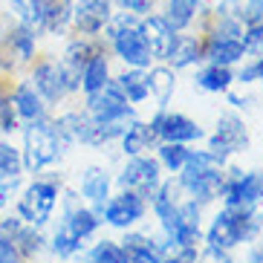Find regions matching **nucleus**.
Here are the masks:
<instances>
[{
    "label": "nucleus",
    "instance_id": "9d476101",
    "mask_svg": "<svg viewBox=\"0 0 263 263\" xmlns=\"http://www.w3.org/2000/svg\"><path fill=\"white\" fill-rule=\"evenodd\" d=\"M220 197L226 205H255L263 200V174H243V171H232L223 179Z\"/></svg>",
    "mask_w": 263,
    "mask_h": 263
},
{
    "label": "nucleus",
    "instance_id": "39448f33",
    "mask_svg": "<svg viewBox=\"0 0 263 263\" xmlns=\"http://www.w3.org/2000/svg\"><path fill=\"white\" fill-rule=\"evenodd\" d=\"M58 179H35L32 185H26V191L21 194V200H17V214L24 217L26 226H41L47 223L49 217L55 211V202H58Z\"/></svg>",
    "mask_w": 263,
    "mask_h": 263
},
{
    "label": "nucleus",
    "instance_id": "4be33fe9",
    "mask_svg": "<svg viewBox=\"0 0 263 263\" xmlns=\"http://www.w3.org/2000/svg\"><path fill=\"white\" fill-rule=\"evenodd\" d=\"M116 87L122 90V96L130 104H142L151 96V81H147V72L142 67H130L127 72H122L116 78Z\"/></svg>",
    "mask_w": 263,
    "mask_h": 263
},
{
    "label": "nucleus",
    "instance_id": "b1692460",
    "mask_svg": "<svg viewBox=\"0 0 263 263\" xmlns=\"http://www.w3.org/2000/svg\"><path fill=\"white\" fill-rule=\"evenodd\" d=\"M96 52H101L99 44H96V38H84V35H78L76 41H70V44H67V49H64V55H61V61L67 64L72 72H78V78H81L84 64L90 61Z\"/></svg>",
    "mask_w": 263,
    "mask_h": 263
},
{
    "label": "nucleus",
    "instance_id": "0eeeda50",
    "mask_svg": "<svg viewBox=\"0 0 263 263\" xmlns=\"http://www.w3.org/2000/svg\"><path fill=\"white\" fill-rule=\"evenodd\" d=\"M113 17V0H72V29L84 38H99Z\"/></svg>",
    "mask_w": 263,
    "mask_h": 263
},
{
    "label": "nucleus",
    "instance_id": "c9c22d12",
    "mask_svg": "<svg viewBox=\"0 0 263 263\" xmlns=\"http://www.w3.org/2000/svg\"><path fill=\"white\" fill-rule=\"evenodd\" d=\"M12 130H17V113L12 107V99L0 90V133H12Z\"/></svg>",
    "mask_w": 263,
    "mask_h": 263
},
{
    "label": "nucleus",
    "instance_id": "423d86ee",
    "mask_svg": "<svg viewBox=\"0 0 263 263\" xmlns=\"http://www.w3.org/2000/svg\"><path fill=\"white\" fill-rule=\"evenodd\" d=\"M87 116L101 124V122H116V119H133V110L127 104V99L122 96V90L116 87V81H107L101 90L87 93Z\"/></svg>",
    "mask_w": 263,
    "mask_h": 263
},
{
    "label": "nucleus",
    "instance_id": "7ed1b4c3",
    "mask_svg": "<svg viewBox=\"0 0 263 263\" xmlns=\"http://www.w3.org/2000/svg\"><path fill=\"white\" fill-rule=\"evenodd\" d=\"M61 136L55 130V122H49L47 116L35 119V122H26V130H24V168L38 174L44 171L47 165H52L58 156H61Z\"/></svg>",
    "mask_w": 263,
    "mask_h": 263
},
{
    "label": "nucleus",
    "instance_id": "4468645a",
    "mask_svg": "<svg viewBox=\"0 0 263 263\" xmlns=\"http://www.w3.org/2000/svg\"><path fill=\"white\" fill-rule=\"evenodd\" d=\"M99 214L90 209H84L81 205V200H78L76 194H67L64 197V217H61V226L67 229V232H72L78 240H87L90 234L99 229Z\"/></svg>",
    "mask_w": 263,
    "mask_h": 263
},
{
    "label": "nucleus",
    "instance_id": "a19ab883",
    "mask_svg": "<svg viewBox=\"0 0 263 263\" xmlns=\"http://www.w3.org/2000/svg\"><path fill=\"white\" fill-rule=\"evenodd\" d=\"M205 255L211 257V263H234V260H229V257H226V252H214V249H209Z\"/></svg>",
    "mask_w": 263,
    "mask_h": 263
},
{
    "label": "nucleus",
    "instance_id": "cd10ccee",
    "mask_svg": "<svg viewBox=\"0 0 263 263\" xmlns=\"http://www.w3.org/2000/svg\"><path fill=\"white\" fill-rule=\"evenodd\" d=\"M197 87L200 90H205V93H226L229 87H232L234 81V72L232 67H220V64H209L205 70L197 72Z\"/></svg>",
    "mask_w": 263,
    "mask_h": 263
},
{
    "label": "nucleus",
    "instance_id": "5701e85b",
    "mask_svg": "<svg viewBox=\"0 0 263 263\" xmlns=\"http://www.w3.org/2000/svg\"><path fill=\"white\" fill-rule=\"evenodd\" d=\"M15 24H24L44 35V0H6Z\"/></svg>",
    "mask_w": 263,
    "mask_h": 263
},
{
    "label": "nucleus",
    "instance_id": "f8f14e48",
    "mask_svg": "<svg viewBox=\"0 0 263 263\" xmlns=\"http://www.w3.org/2000/svg\"><path fill=\"white\" fill-rule=\"evenodd\" d=\"M142 35H145V44L154 55V61H165L174 47V41H177V29L165 21V15H145L142 17Z\"/></svg>",
    "mask_w": 263,
    "mask_h": 263
},
{
    "label": "nucleus",
    "instance_id": "37998d69",
    "mask_svg": "<svg viewBox=\"0 0 263 263\" xmlns=\"http://www.w3.org/2000/svg\"><path fill=\"white\" fill-rule=\"evenodd\" d=\"M223 3H229V6H237L240 0H223Z\"/></svg>",
    "mask_w": 263,
    "mask_h": 263
},
{
    "label": "nucleus",
    "instance_id": "6ab92c4d",
    "mask_svg": "<svg viewBox=\"0 0 263 263\" xmlns=\"http://www.w3.org/2000/svg\"><path fill=\"white\" fill-rule=\"evenodd\" d=\"M200 58H202L200 38H197V35H182V32H177V41H174V47H171L165 61H168L174 70H185V67L197 64Z\"/></svg>",
    "mask_w": 263,
    "mask_h": 263
},
{
    "label": "nucleus",
    "instance_id": "f3484780",
    "mask_svg": "<svg viewBox=\"0 0 263 263\" xmlns=\"http://www.w3.org/2000/svg\"><path fill=\"white\" fill-rule=\"evenodd\" d=\"M55 130L61 136V142L67 145H93V130H96V122L90 116H81V113H67L55 122Z\"/></svg>",
    "mask_w": 263,
    "mask_h": 263
},
{
    "label": "nucleus",
    "instance_id": "58836bf2",
    "mask_svg": "<svg viewBox=\"0 0 263 263\" xmlns=\"http://www.w3.org/2000/svg\"><path fill=\"white\" fill-rule=\"evenodd\" d=\"M0 263H21V252L12 240L0 237Z\"/></svg>",
    "mask_w": 263,
    "mask_h": 263
},
{
    "label": "nucleus",
    "instance_id": "c85d7f7f",
    "mask_svg": "<svg viewBox=\"0 0 263 263\" xmlns=\"http://www.w3.org/2000/svg\"><path fill=\"white\" fill-rule=\"evenodd\" d=\"M147 81H151V96L159 101V107L168 104V99L174 96V87H177V78L171 67H154L147 72Z\"/></svg>",
    "mask_w": 263,
    "mask_h": 263
},
{
    "label": "nucleus",
    "instance_id": "aec40b11",
    "mask_svg": "<svg viewBox=\"0 0 263 263\" xmlns=\"http://www.w3.org/2000/svg\"><path fill=\"white\" fill-rule=\"evenodd\" d=\"M81 194H84L90 202H96V214L101 217V205L107 202L110 197V177L104 168H87L81 174Z\"/></svg>",
    "mask_w": 263,
    "mask_h": 263
},
{
    "label": "nucleus",
    "instance_id": "412c9836",
    "mask_svg": "<svg viewBox=\"0 0 263 263\" xmlns=\"http://www.w3.org/2000/svg\"><path fill=\"white\" fill-rule=\"evenodd\" d=\"M72 26V0H44V35H64Z\"/></svg>",
    "mask_w": 263,
    "mask_h": 263
},
{
    "label": "nucleus",
    "instance_id": "72a5a7b5",
    "mask_svg": "<svg viewBox=\"0 0 263 263\" xmlns=\"http://www.w3.org/2000/svg\"><path fill=\"white\" fill-rule=\"evenodd\" d=\"M81 243H84V240H78L76 234L67 232L64 226H58V229H55V234H52V252L58 257H72L78 249H81Z\"/></svg>",
    "mask_w": 263,
    "mask_h": 263
},
{
    "label": "nucleus",
    "instance_id": "f704fd0d",
    "mask_svg": "<svg viewBox=\"0 0 263 263\" xmlns=\"http://www.w3.org/2000/svg\"><path fill=\"white\" fill-rule=\"evenodd\" d=\"M12 243L17 246V252H21L24 257H35L41 249H44V246H41V243H44V237H41V232L35 229V226H24V232L17 234Z\"/></svg>",
    "mask_w": 263,
    "mask_h": 263
},
{
    "label": "nucleus",
    "instance_id": "f257e3e1",
    "mask_svg": "<svg viewBox=\"0 0 263 263\" xmlns=\"http://www.w3.org/2000/svg\"><path fill=\"white\" fill-rule=\"evenodd\" d=\"M260 226L263 217L255 211V205H226L209 229V249L229 252L240 246L243 240H252L260 232Z\"/></svg>",
    "mask_w": 263,
    "mask_h": 263
},
{
    "label": "nucleus",
    "instance_id": "4c0bfd02",
    "mask_svg": "<svg viewBox=\"0 0 263 263\" xmlns=\"http://www.w3.org/2000/svg\"><path fill=\"white\" fill-rule=\"evenodd\" d=\"M154 3L156 0H119V6H122L124 12H133V15H139V17L151 15V12H154Z\"/></svg>",
    "mask_w": 263,
    "mask_h": 263
},
{
    "label": "nucleus",
    "instance_id": "ddd939ff",
    "mask_svg": "<svg viewBox=\"0 0 263 263\" xmlns=\"http://www.w3.org/2000/svg\"><path fill=\"white\" fill-rule=\"evenodd\" d=\"M151 127L165 142H182V145H188L194 139H202V127L197 122H191L188 116H182V113H159V116H154Z\"/></svg>",
    "mask_w": 263,
    "mask_h": 263
},
{
    "label": "nucleus",
    "instance_id": "9b49d317",
    "mask_svg": "<svg viewBox=\"0 0 263 263\" xmlns=\"http://www.w3.org/2000/svg\"><path fill=\"white\" fill-rule=\"evenodd\" d=\"M101 217H104V223H110V226L127 229V226H133L136 220L145 217V197H139L136 191H127V188H124L119 197H113V200H107L101 205Z\"/></svg>",
    "mask_w": 263,
    "mask_h": 263
},
{
    "label": "nucleus",
    "instance_id": "a878e982",
    "mask_svg": "<svg viewBox=\"0 0 263 263\" xmlns=\"http://www.w3.org/2000/svg\"><path fill=\"white\" fill-rule=\"evenodd\" d=\"M107 81H110V64H107L104 49H101V52H96L93 58L84 64V70H81V90H84V93H96V90H101Z\"/></svg>",
    "mask_w": 263,
    "mask_h": 263
},
{
    "label": "nucleus",
    "instance_id": "20e7f679",
    "mask_svg": "<svg viewBox=\"0 0 263 263\" xmlns=\"http://www.w3.org/2000/svg\"><path fill=\"white\" fill-rule=\"evenodd\" d=\"M29 84L38 90V96L44 101L58 104L67 93H72V90L81 87V78H78V72H72L61 58H58V61H55V58H44V61L35 64Z\"/></svg>",
    "mask_w": 263,
    "mask_h": 263
},
{
    "label": "nucleus",
    "instance_id": "f03ea898",
    "mask_svg": "<svg viewBox=\"0 0 263 263\" xmlns=\"http://www.w3.org/2000/svg\"><path fill=\"white\" fill-rule=\"evenodd\" d=\"M223 179H226L223 162L211 151H191L188 154V162L182 165L179 188L191 194L194 202H209L214 197H220Z\"/></svg>",
    "mask_w": 263,
    "mask_h": 263
},
{
    "label": "nucleus",
    "instance_id": "1a4fd4ad",
    "mask_svg": "<svg viewBox=\"0 0 263 263\" xmlns=\"http://www.w3.org/2000/svg\"><path fill=\"white\" fill-rule=\"evenodd\" d=\"M119 185L127 191H136L139 197H154L156 188L162 185L159 182V162L147 159V156H133L119 174Z\"/></svg>",
    "mask_w": 263,
    "mask_h": 263
},
{
    "label": "nucleus",
    "instance_id": "a18cd8bd",
    "mask_svg": "<svg viewBox=\"0 0 263 263\" xmlns=\"http://www.w3.org/2000/svg\"><path fill=\"white\" fill-rule=\"evenodd\" d=\"M260 29H263V24H260Z\"/></svg>",
    "mask_w": 263,
    "mask_h": 263
},
{
    "label": "nucleus",
    "instance_id": "c03bdc74",
    "mask_svg": "<svg viewBox=\"0 0 263 263\" xmlns=\"http://www.w3.org/2000/svg\"><path fill=\"white\" fill-rule=\"evenodd\" d=\"M3 32H6V29H3V21H0V38H3Z\"/></svg>",
    "mask_w": 263,
    "mask_h": 263
},
{
    "label": "nucleus",
    "instance_id": "c756f323",
    "mask_svg": "<svg viewBox=\"0 0 263 263\" xmlns=\"http://www.w3.org/2000/svg\"><path fill=\"white\" fill-rule=\"evenodd\" d=\"M84 263H127V252L119 243H113V240H101V243H96L90 249Z\"/></svg>",
    "mask_w": 263,
    "mask_h": 263
},
{
    "label": "nucleus",
    "instance_id": "393cba45",
    "mask_svg": "<svg viewBox=\"0 0 263 263\" xmlns=\"http://www.w3.org/2000/svg\"><path fill=\"white\" fill-rule=\"evenodd\" d=\"M156 139H159V136H156V130L151 124H142V122L133 119V122L127 124V130L122 133V147H124L127 156H139L142 151H147Z\"/></svg>",
    "mask_w": 263,
    "mask_h": 263
},
{
    "label": "nucleus",
    "instance_id": "6e6552de",
    "mask_svg": "<svg viewBox=\"0 0 263 263\" xmlns=\"http://www.w3.org/2000/svg\"><path fill=\"white\" fill-rule=\"evenodd\" d=\"M249 145V133H246V124L243 119L234 116V113H223V116L217 119V133L211 136V145L209 151L223 162L229 154H240V151H246Z\"/></svg>",
    "mask_w": 263,
    "mask_h": 263
},
{
    "label": "nucleus",
    "instance_id": "79ce46f5",
    "mask_svg": "<svg viewBox=\"0 0 263 263\" xmlns=\"http://www.w3.org/2000/svg\"><path fill=\"white\" fill-rule=\"evenodd\" d=\"M255 64H257V72H260V81H263V55H257Z\"/></svg>",
    "mask_w": 263,
    "mask_h": 263
},
{
    "label": "nucleus",
    "instance_id": "dca6fc26",
    "mask_svg": "<svg viewBox=\"0 0 263 263\" xmlns=\"http://www.w3.org/2000/svg\"><path fill=\"white\" fill-rule=\"evenodd\" d=\"M202 58H205L209 64L232 67V64H237V61L246 58L243 38H217V35H209L205 47H202Z\"/></svg>",
    "mask_w": 263,
    "mask_h": 263
},
{
    "label": "nucleus",
    "instance_id": "7c9ffc66",
    "mask_svg": "<svg viewBox=\"0 0 263 263\" xmlns=\"http://www.w3.org/2000/svg\"><path fill=\"white\" fill-rule=\"evenodd\" d=\"M188 154H191V151H188L182 142H165V145H159V162H162L171 174L182 171V165L188 162Z\"/></svg>",
    "mask_w": 263,
    "mask_h": 263
},
{
    "label": "nucleus",
    "instance_id": "e433bc0d",
    "mask_svg": "<svg viewBox=\"0 0 263 263\" xmlns=\"http://www.w3.org/2000/svg\"><path fill=\"white\" fill-rule=\"evenodd\" d=\"M24 217L17 214V217H3L0 220V237H6V240H15L17 234L24 232Z\"/></svg>",
    "mask_w": 263,
    "mask_h": 263
},
{
    "label": "nucleus",
    "instance_id": "bb28decb",
    "mask_svg": "<svg viewBox=\"0 0 263 263\" xmlns=\"http://www.w3.org/2000/svg\"><path fill=\"white\" fill-rule=\"evenodd\" d=\"M200 15V0H165V21L177 32H185Z\"/></svg>",
    "mask_w": 263,
    "mask_h": 263
},
{
    "label": "nucleus",
    "instance_id": "a211bd4d",
    "mask_svg": "<svg viewBox=\"0 0 263 263\" xmlns=\"http://www.w3.org/2000/svg\"><path fill=\"white\" fill-rule=\"evenodd\" d=\"M12 107H15V113L24 122H35V119H41V116H47L44 113V99L38 96V90L29 84V81H21V84L12 90Z\"/></svg>",
    "mask_w": 263,
    "mask_h": 263
},
{
    "label": "nucleus",
    "instance_id": "2eb2a0df",
    "mask_svg": "<svg viewBox=\"0 0 263 263\" xmlns=\"http://www.w3.org/2000/svg\"><path fill=\"white\" fill-rule=\"evenodd\" d=\"M38 32L29 29V26L24 24H15L12 29L3 32V52H6V58H15L17 64H29L35 61V52H38Z\"/></svg>",
    "mask_w": 263,
    "mask_h": 263
},
{
    "label": "nucleus",
    "instance_id": "473e14b6",
    "mask_svg": "<svg viewBox=\"0 0 263 263\" xmlns=\"http://www.w3.org/2000/svg\"><path fill=\"white\" fill-rule=\"evenodd\" d=\"M232 12L243 24V29L263 24V0H240L237 6H232Z\"/></svg>",
    "mask_w": 263,
    "mask_h": 263
},
{
    "label": "nucleus",
    "instance_id": "ea45409f",
    "mask_svg": "<svg viewBox=\"0 0 263 263\" xmlns=\"http://www.w3.org/2000/svg\"><path fill=\"white\" fill-rule=\"evenodd\" d=\"M237 81H243V84H252V81H260V72H257V64H255V61H252V64H246V67L240 70Z\"/></svg>",
    "mask_w": 263,
    "mask_h": 263
},
{
    "label": "nucleus",
    "instance_id": "2f4dec72",
    "mask_svg": "<svg viewBox=\"0 0 263 263\" xmlns=\"http://www.w3.org/2000/svg\"><path fill=\"white\" fill-rule=\"evenodd\" d=\"M24 171V154L9 142H0V177H21Z\"/></svg>",
    "mask_w": 263,
    "mask_h": 263
}]
</instances>
